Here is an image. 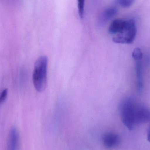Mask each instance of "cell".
<instances>
[{
  "mask_svg": "<svg viewBox=\"0 0 150 150\" xmlns=\"http://www.w3.org/2000/svg\"><path fill=\"white\" fill-rule=\"evenodd\" d=\"M117 9L114 7H110L105 9L101 13L100 18V23H104L117 14Z\"/></svg>",
  "mask_w": 150,
  "mask_h": 150,
  "instance_id": "9c48e42d",
  "label": "cell"
},
{
  "mask_svg": "<svg viewBox=\"0 0 150 150\" xmlns=\"http://www.w3.org/2000/svg\"><path fill=\"white\" fill-rule=\"evenodd\" d=\"M126 20L115 19L110 24L108 28V32L110 34L115 35L120 33L125 27Z\"/></svg>",
  "mask_w": 150,
  "mask_h": 150,
  "instance_id": "ba28073f",
  "label": "cell"
},
{
  "mask_svg": "<svg viewBox=\"0 0 150 150\" xmlns=\"http://www.w3.org/2000/svg\"><path fill=\"white\" fill-rule=\"evenodd\" d=\"M136 86L137 91L139 93H141L142 92L144 87L142 64L141 62V60L136 61Z\"/></svg>",
  "mask_w": 150,
  "mask_h": 150,
  "instance_id": "52a82bcc",
  "label": "cell"
},
{
  "mask_svg": "<svg viewBox=\"0 0 150 150\" xmlns=\"http://www.w3.org/2000/svg\"><path fill=\"white\" fill-rule=\"evenodd\" d=\"M103 145L109 149H114L120 142V138L118 134L113 132L105 133L102 137Z\"/></svg>",
  "mask_w": 150,
  "mask_h": 150,
  "instance_id": "5b68a950",
  "label": "cell"
},
{
  "mask_svg": "<svg viewBox=\"0 0 150 150\" xmlns=\"http://www.w3.org/2000/svg\"><path fill=\"white\" fill-rule=\"evenodd\" d=\"M85 0H77V7L78 13L81 18L83 17L84 11Z\"/></svg>",
  "mask_w": 150,
  "mask_h": 150,
  "instance_id": "7c38bea8",
  "label": "cell"
},
{
  "mask_svg": "<svg viewBox=\"0 0 150 150\" xmlns=\"http://www.w3.org/2000/svg\"><path fill=\"white\" fill-rule=\"evenodd\" d=\"M19 134L17 129L15 127L11 129L8 138L7 150H18Z\"/></svg>",
  "mask_w": 150,
  "mask_h": 150,
  "instance_id": "8992f818",
  "label": "cell"
},
{
  "mask_svg": "<svg viewBox=\"0 0 150 150\" xmlns=\"http://www.w3.org/2000/svg\"><path fill=\"white\" fill-rule=\"evenodd\" d=\"M137 32L136 25L134 20L127 19L123 30L120 33L114 35L113 41L118 44H131L135 38Z\"/></svg>",
  "mask_w": 150,
  "mask_h": 150,
  "instance_id": "3957f363",
  "label": "cell"
},
{
  "mask_svg": "<svg viewBox=\"0 0 150 150\" xmlns=\"http://www.w3.org/2000/svg\"><path fill=\"white\" fill-rule=\"evenodd\" d=\"M8 94V90L5 89L0 93V105L2 104L6 100Z\"/></svg>",
  "mask_w": 150,
  "mask_h": 150,
  "instance_id": "4fadbf2b",
  "label": "cell"
},
{
  "mask_svg": "<svg viewBox=\"0 0 150 150\" xmlns=\"http://www.w3.org/2000/svg\"><path fill=\"white\" fill-rule=\"evenodd\" d=\"M135 122L136 125L150 122V108L138 104L136 112Z\"/></svg>",
  "mask_w": 150,
  "mask_h": 150,
  "instance_id": "277c9868",
  "label": "cell"
},
{
  "mask_svg": "<svg viewBox=\"0 0 150 150\" xmlns=\"http://www.w3.org/2000/svg\"><path fill=\"white\" fill-rule=\"evenodd\" d=\"M138 103L132 97L123 98L119 105L121 120L129 130H133L137 126L135 122L136 111Z\"/></svg>",
  "mask_w": 150,
  "mask_h": 150,
  "instance_id": "6da1fadb",
  "label": "cell"
},
{
  "mask_svg": "<svg viewBox=\"0 0 150 150\" xmlns=\"http://www.w3.org/2000/svg\"><path fill=\"white\" fill-rule=\"evenodd\" d=\"M48 59L45 56L39 57L34 65L33 81L37 91L42 92L45 90L47 84Z\"/></svg>",
  "mask_w": 150,
  "mask_h": 150,
  "instance_id": "7a4b0ae2",
  "label": "cell"
},
{
  "mask_svg": "<svg viewBox=\"0 0 150 150\" xmlns=\"http://www.w3.org/2000/svg\"><path fill=\"white\" fill-rule=\"evenodd\" d=\"M132 57L136 62L142 60L143 57V53L141 48L136 47L134 49L132 53Z\"/></svg>",
  "mask_w": 150,
  "mask_h": 150,
  "instance_id": "30bf717a",
  "label": "cell"
},
{
  "mask_svg": "<svg viewBox=\"0 0 150 150\" xmlns=\"http://www.w3.org/2000/svg\"><path fill=\"white\" fill-rule=\"evenodd\" d=\"M147 138H148V141L150 142V125L149 127V129H148Z\"/></svg>",
  "mask_w": 150,
  "mask_h": 150,
  "instance_id": "5bb4252c",
  "label": "cell"
},
{
  "mask_svg": "<svg viewBox=\"0 0 150 150\" xmlns=\"http://www.w3.org/2000/svg\"><path fill=\"white\" fill-rule=\"evenodd\" d=\"M116 1L121 7L127 8L131 7L135 1V0H116Z\"/></svg>",
  "mask_w": 150,
  "mask_h": 150,
  "instance_id": "8fae6325",
  "label": "cell"
}]
</instances>
